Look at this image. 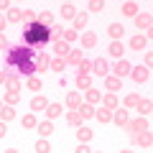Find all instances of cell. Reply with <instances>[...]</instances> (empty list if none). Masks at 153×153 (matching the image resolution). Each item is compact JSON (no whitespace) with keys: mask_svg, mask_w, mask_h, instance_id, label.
Instances as JSON below:
<instances>
[{"mask_svg":"<svg viewBox=\"0 0 153 153\" xmlns=\"http://www.w3.org/2000/svg\"><path fill=\"white\" fill-rule=\"evenodd\" d=\"M8 69L18 71V74H33L38 69L36 51L28 49V46H13L8 51Z\"/></svg>","mask_w":153,"mask_h":153,"instance_id":"1","label":"cell"},{"mask_svg":"<svg viewBox=\"0 0 153 153\" xmlns=\"http://www.w3.org/2000/svg\"><path fill=\"white\" fill-rule=\"evenodd\" d=\"M49 36L51 31L46 26H41V23H26V28H23V41H26L28 49H44L46 44H49Z\"/></svg>","mask_w":153,"mask_h":153,"instance_id":"2","label":"cell"},{"mask_svg":"<svg viewBox=\"0 0 153 153\" xmlns=\"http://www.w3.org/2000/svg\"><path fill=\"white\" fill-rule=\"evenodd\" d=\"M133 79H135V82H146L148 79V69L146 66H138V69L133 71Z\"/></svg>","mask_w":153,"mask_h":153,"instance_id":"3","label":"cell"},{"mask_svg":"<svg viewBox=\"0 0 153 153\" xmlns=\"http://www.w3.org/2000/svg\"><path fill=\"white\" fill-rule=\"evenodd\" d=\"M128 71H130V64H128V61H120V64L115 66V74H117V76H125Z\"/></svg>","mask_w":153,"mask_h":153,"instance_id":"4","label":"cell"},{"mask_svg":"<svg viewBox=\"0 0 153 153\" xmlns=\"http://www.w3.org/2000/svg\"><path fill=\"white\" fill-rule=\"evenodd\" d=\"M107 31H110V36H112V38H120L123 36V26H120V23H112Z\"/></svg>","mask_w":153,"mask_h":153,"instance_id":"5","label":"cell"},{"mask_svg":"<svg viewBox=\"0 0 153 153\" xmlns=\"http://www.w3.org/2000/svg\"><path fill=\"white\" fill-rule=\"evenodd\" d=\"M31 107H33V110H44V107H46V100H44V97H33V100H31Z\"/></svg>","mask_w":153,"mask_h":153,"instance_id":"6","label":"cell"},{"mask_svg":"<svg viewBox=\"0 0 153 153\" xmlns=\"http://www.w3.org/2000/svg\"><path fill=\"white\" fill-rule=\"evenodd\" d=\"M94 71H97V74H105V71H107V64H105V59H97V61H94Z\"/></svg>","mask_w":153,"mask_h":153,"instance_id":"7","label":"cell"},{"mask_svg":"<svg viewBox=\"0 0 153 153\" xmlns=\"http://www.w3.org/2000/svg\"><path fill=\"white\" fill-rule=\"evenodd\" d=\"M76 84H79V89H82V87L87 89L89 87V76L87 74H79V76H76Z\"/></svg>","mask_w":153,"mask_h":153,"instance_id":"8","label":"cell"},{"mask_svg":"<svg viewBox=\"0 0 153 153\" xmlns=\"http://www.w3.org/2000/svg\"><path fill=\"white\" fill-rule=\"evenodd\" d=\"M76 135H79V140H89V138H92V130H89V128H79Z\"/></svg>","mask_w":153,"mask_h":153,"instance_id":"9","label":"cell"},{"mask_svg":"<svg viewBox=\"0 0 153 153\" xmlns=\"http://www.w3.org/2000/svg\"><path fill=\"white\" fill-rule=\"evenodd\" d=\"M54 51H56L59 56H64V54H69V46H66V44H61V41H59V44L54 46Z\"/></svg>","mask_w":153,"mask_h":153,"instance_id":"10","label":"cell"},{"mask_svg":"<svg viewBox=\"0 0 153 153\" xmlns=\"http://www.w3.org/2000/svg\"><path fill=\"white\" fill-rule=\"evenodd\" d=\"M110 54H112V56H120V54H123V44H117V41H115V44L110 46Z\"/></svg>","mask_w":153,"mask_h":153,"instance_id":"11","label":"cell"},{"mask_svg":"<svg viewBox=\"0 0 153 153\" xmlns=\"http://www.w3.org/2000/svg\"><path fill=\"white\" fill-rule=\"evenodd\" d=\"M143 46H146V38H143V36H138V38H133V49H138V51H140Z\"/></svg>","mask_w":153,"mask_h":153,"instance_id":"12","label":"cell"},{"mask_svg":"<svg viewBox=\"0 0 153 153\" xmlns=\"http://www.w3.org/2000/svg\"><path fill=\"white\" fill-rule=\"evenodd\" d=\"M135 10L138 8L133 5V3H125V5H123V13H128V16H135Z\"/></svg>","mask_w":153,"mask_h":153,"instance_id":"13","label":"cell"},{"mask_svg":"<svg viewBox=\"0 0 153 153\" xmlns=\"http://www.w3.org/2000/svg\"><path fill=\"white\" fill-rule=\"evenodd\" d=\"M36 151L38 153H49V143H46V140H38L36 143Z\"/></svg>","mask_w":153,"mask_h":153,"instance_id":"14","label":"cell"},{"mask_svg":"<svg viewBox=\"0 0 153 153\" xmlns=\"http://www.w3.org/2000/svg\"><path fill=\"white\" fill-rule=\"evenodd\" d=\"M97 120L100 123H110V112H107V110H100V112H97Z\"/></svg>","mask_w":153,"mask_h":153,"instance_id":"15","label":"cell"},{"mask_svg":"<svg viewBox=\"0 0 153 153\" xmlns=\"http://www.w3.org/2000/svg\"><path fill=\"white\" fill-rule=\"evenodd\" d=\"M79 112H82V117H92V115H94V110L89 107V105H84V107L79 110Z\"/></svg>","mask_w":153,"mask_h":153,"instance_id":"16","label":"cell"},{"mask_svg":"<svg viewBox=\"0 0 153 153\" xmlns=\"http://www.w3.org/2000/svg\"><path fill=\"white\" fill-rule=\"evenodd\" d=\"M61 16H64V18H71V16H74V8H71V5H64V8H61Z\"/></svg>","mask_w":153,"mask_h":153,"instance_id":"17","label":"cell"},{"mask_svg":"<svg viewBox=\"0 0 153 153\" xmlns=\"http://www.w3.org/2000/svg\"><path fill=\"white\" fill-rule=\"evenodd\" d=\"M107 87L110 89H120V79H107Z\"/></svg>","mask_w":153,"mask_h":153,"instance_id":"18","label":"cell"},{"mask_svg":"<svg viewBox=\"0 0 153 153\" xmlns=\"http://www.w3.org/2000/svg\"><path fill=\"white\" fill-rule=\"evenodd\" d=\"M59 112H61V107H59V105H51V107H49V115H51V117H56Z\"/></svg>","mask_w":153,"mask_h":153,"instance_id":"19","label":"cell"},{"mask_svg":"<svg viewBox=\"0 0 153 153\" xmlns=\"http://www.w3.org/2000/svg\"><path fill=\"white\" fill-rule=\"evenodd\" d=\"M89 10H102V3H100V0H92V3H89Z\"/></svg>","mask_w":153,"mask_h":153,"instance_id":"20","label":"cell"},{"mask_svg":"<svg viewBox=\"0 0 153 153\" xmlns=\"http://www.w3.org/2000/svg\"><path fill=\"white\" fill-rule=\"evenodd\" d=\"M13 115H16V112H13V110H10V107H5V110H3V120H10Z\"/></svg>","mask_w":153,"mask_h":153,"instance_id":"21","label":"cell"},{"mask_svg":"<svg viewBox=\"0 0 153 153\" xmlns=\"http://www.w3.org/2000/svg\"><path fill=\"white\" fill-rule=\"evenodd\" d=\"M87 97H89V102H97V100H100V94L94 92V89H89V92H87Z\"/></svg>","mask_w":153,"mask_h":153,"instance_id":"22","label":"cell"},{"mask_svg":"<svg viewBox=\"0 0 153 153\" xmlns=\"http://www.w3.org/2000/svg\"><path fill=\"white\" fill-rule=\"evenodd\" d=\"M23 18H26V21H28V23H36V16H33V13H31V10H26V13H23Z\"/></svg>","mask_w":153,"mask_h":153,"instance_id":"23","label":"cell"},{"mask_svg":"<svg viewBox=\"0 0 153 153\" xmlns=\"http://www.w3.org/2000/svg\"><path fill=\"white\" fill-rule=\"evenodd\" d=\"M138 28H143V26H148V16H140V18H138Z\"/></svg>","mask_w":153,"mask_h":153,"instance_id":"24","label":"cell"},{"mask_svg":"<svg viewBox=\"0 0 153 153\" xmlns=\"http://www.w3.org/2000/svg\"><path fill=\"white\" fill-rule=\"evenodd\" d=\"M10 21H13V23L21 21V10H10Z\"/></svg>","mask_w":153,"mask_h":153,"instance_id":"25","label":"cell"},{"mask_svg":"<svg viewBox=\"0 0 153 153\" xmlns=\"http://www.w3.org/2000/svg\"><path fill=\"white\" fill-rule=\"evenodd\" d=\"M28 87H31V89H41V82H38V79H31V82H28Z\"/></svg>","mask_w":153,"mask_h":153,"instance_id":"26","label":"cell"},{"mask_svg":"<svg viewBox=\"0 0 153 153\" xmlns=\"http://www.w3.org/2000/svg\"><path fill=\"white\" fill-rule=\"evenodd\" d=\"M84 23H87V16H79V18H76V28H82Z\"/></svg>","mask_w":153,"mask_h":153,"instance_id":"27","label":"cell"},{"mask_svg":"<svg viewBox=\"0 0 153 153\" xmlns=\"http://www.w3.org/2000/svg\"><path fill=\"white\" fill-rule=\"evenodd\" d=\"M115 120H117V123H120V125H123V123L128 120V115H125V112H117V117H115Z\"/></svg>","mask_w":153,"mask_h":153,"instance_id":"28","label":"cell"},{"mask_svg":"<svg viewBox=\"0 0 153 153\" xmlns=\"http://www.w3.org/2000/svg\"><path fill=\"white\" fill-rule=\"evenodd\" d=\"M76 153H89V148L87 146H79V148H76Z\"/></svg>","mask_w":153,"mask_h":153,"instance_id":"29","label":"cell"},{"mask_svg":"<svg viewBox=\"0 0 153 153\" xmlns=\"http://www.w3.org/2000/svg\"><path fill=\"white\" fill-rule=\"evenodd\" d=\"M0 138H5V125L0 123Z\"/></svg>","mask_w":153,"mask_h":153,"instance_id":"30","label":"cell"},{"mask_svg":"<svg viewBox=\"0 0 153 153\" xmlns=\"http://www.w3.org/2000/svg\"><path fill=\"white\" fill-rule=\"evenodd\" d=\"M3 46H5V38H3V36H0V49H3Z\"/></svg>","mask_w":153,"mask_h":153,"instance_id":"31","label":"cell"},{"mask_svg":"<svg viewBox=\"0 0 153 153\" xmlns=\"http://www.w3.org/2000/svg\"><path fill=\"white\" fill-rule=\"evenodd\" d=\"M0 82H5V74H3V71H0Z\"/></svg>","mask_w":153,"mask_h":153,"instance_id":"32","label":"cell"},{"mask_svg":"<svg viewBox=\"0 0 153 153\" xmlns=\"http://www.w3.org/2000/svg\"><path fill=\"white\" fill-rule=\"evenodd\" d=\"M3 26H5V21H3V18H0V31H3Z\"/></svg>","mask_w":153,"mask_h":153,"instance_id":"33","label":"cell"},{"mask_svg":"<svg viewBox=\"0 0 153 153\" xmlns=\"http://www.w3.org/2000/svg\"><path fill=\"white\" fill-rule=\"evenodd\" d=\"M8 153H16V151H8Z\"/></svg>","mask_w":153,"mask_h":153,"instance_id":"34","label":"cell"},{"mask_svg":"<svg viewBox=\"0 0 153 153\" xmlns=\"http://www.w3.org/2000/svg\"><path fill=\"white\" fill-rule=\"evenodd\" d=\"M125 153H130V151H125Z\"/></svg>","mask_w":153,"mask_h":153,"instance_id":"35","label":"cell"}]
</instances>
